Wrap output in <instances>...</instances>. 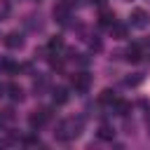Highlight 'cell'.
I'll return each mask as SVG.
<instances>
[{
	"instance_id": "cell-1",
	"label": "cell",
	"mask_w": 150,
	"mask_h": 150,
	"mask_svg": "<svg viewBox=\"0 0 150 150\" xmlns=\"http://www.w3.org/2000/svg\"><path fill=\"white\" fill-rule=\"evenodd\" d=\"M82 127H84V120L82 117H66V120H61L59 124H56V131H54V136L59 138V141H75L80 134H82Z\"/></svg>"
},
{
	"instance_id": "cell-2",
	"label": "cell",
	"mask_w": 150,
	"mask_h": 150,
	"mask_svg": "<svg viewBox=\"0 0 150 150\" xmlns=\"http://www.w3.org/2000/svg\"><path fill=\"white\" fill-rule=\"evenodd\" d=\"M49 120H52V110H49V108H38V110H33V112H30L28 124H30V129H33V131H38V129H40V127H45Z\"/></svg>"
},
{
	"instance_id": "cell-3",
	"label": "cell",
	"mask_w": 150,
	"mask_h": 150,
	"mask_svg": "<svg viewBox=\"0 0 150 150\" xmlns=\"http://www.w3.org/2000/svg\"><path fill=\"white\" fill-rule=\"evenodd\" d=\"M70 84H73V89H75L77 94H87L89 87H91V75H87V73H75V75L70 77Z\"/></svg>"
},
{
	"instance_id": "cell-4",
	"label": "cell",
	"mask_w": 150,
	"mask_h": 150,
	"mask_svg": "<svg viewBox=\"0 0 150 150\" xmlns=\"http://www.w3.org/2000/svg\"><path fill=\"white\" fill-rule=\"evenodd\" d=\"M52 14H54V19L59 23H68V19H70V5L68 2H56L54 9H52Z\"/></svg>"
},
{
	"instance_id": "cell-5",
	"label": "cell",
	"mask_w": 150,
	"mask_h": 150,
	"mask_svg": "<svg viewBox=\"0 0 150 150\" xmlns=\"http://www.w3.org/2000/svg\"><path fill=\"white\" fill-rule=\"evenodd\" d=\"M129 21H131V26H134V28H145V26H148V12H145V9H141V7H136V9L131 12Z\"/></svg>"
},
{
	"instance_id": "cell-6",
	"label": "cell",
	"mask_w": 150,
	"mask_h": 150,
	"mask_svg": "<svg viewBox=\"0 0 150 150\" xmlns=\"http://www.w3.org/2000/svg\"><path fill=\"white\" fill-rule=\"evenodd\" d=\"M5 45H7L9 49H21V47H23V35L16 33V30H12V33L5 35Z\"/></svg>"
},
{
	"instance_id": "cell-7",
	"label": "cell",
	"mask_w": 150,
	"mask_h": 150,
	"mask_svg": "<svg viewBox=\"0 0 150 150\" xmlns=\"http://www.w3.org/2000/svg\"><path fill=\"white\" fill-rule=\"evenodd\" d=\"M52 101H54V105H63L68 101V89L66 87H54L52 89Z\"/></svg>"
},
{
	"instance_id": "cell-8",
	"label": "cell",
	"mask_w": 150,
	"mask_h": 150,
	"mask_svg": "<svg viewBox=\"0 0 150 150\" xmlns=\"http://www.w3.org/2000/svg\"><path fill=\"white\" fill-rule=\"evenodd\" d=\"M7 96L14 101V103H21L23 101V89L19 84H7Z\"/></svg>"
},
{
	"instance_id": "cell-9",
	"label": "cell",
	"mask_w": 150,
	"mask_h": 150,
	"mask_svg": "<svg viewBox=\"0 0 150 150\" xmlns=\"http://www.w3.org/2000/svg\"><path fill=\"white\" fill-rule=\"evenodd\" d=\"M98 23L105 26V28H110V26L115 23V12H110V9H101V14H98Z\"/></svg>"
},
{
	"instance_id": "cell-10",
	"label": "cell",
	"mask_w": 150,
	"mask_h": 150,
	"mask_svg": "<svg viewBox=\"0 0 150 150\" xmlns=\"http://www.w3.org/2000/svg\"><path fill=\"white\" fill-rule=\"evenodd\" d=\"M96 136H98L101 141H112V138H115V129H112L110 124H101L98 131H96Z\"/></svg>"
},
{
	"instance_id": "cell-11",
	"label": "cell",
	"mask_w": 150,
	"mask_h": 150,
	"mask_svg": "<svg viewBox=\"0 0 150 150\" xmlns=\"http://www.w3.org/2000/svg\"><path fill=\"white\" fill-rule=\"evenodd\" d=\"M110 33H112L115 40H124V38H127V26L120 23V21H115V23L110 26Z\"/></svg>"
},
{
	"instance_id": "cell-12",
	"label": "cell",
	"mask_w": 150,
	"mask_h": 150,
	"mask_svg": "<svg viewBox=\"0 0 150 150\" xmlns=\"http://www.w3.org/2000/svg\"><path fill=\"white\" fill-rule=\"evenodd\" d=\"M115 98H117V96H115V91H112V89H103V91H101V96H98V103H103V105H112V103H115Z\"/></svg>"
},
{
	"instance_id": "cell-13",
	"label": "cell",
	"mask_w": 150,
	"mask_h": 150,
	"mask_svg": "<svg viewBox=\"0 0 150 150\" xmlns=\"http://www.w3.org/2000/svg\"><path fill=\"white\" fill-rule=\"evenodd\" d=\"M110 108H112L117 115H122V117H124V115H129V110H131V105H129L127 101H117V98H115V103H112Z\"/></svg>"
},
{
	"instance_id": "cell-14",
	"label": "cell",
	"mask_w": 150,
	"mask_h": 150,
	"mask_svg": "<svg viewBox=\"0 0 150 150\" xmlns=\"http://www.w3.org/2000/svg\"><path fill=\"white\" fill-rule=\"evenodd\" d=\"M127 61H131V63H138L141 61V47L138 45H131L127 49Z\"/></svg>"
},
{
	"instance_id": "cell-15",
	"label": "cell",
	"mask_w": 150,
	"mask_h": 150,
	"mask_svg": "<svg viewBox=\"0 0 150 150\" xmlns=\"http://www.w3.org/2000/svg\"><path fill=\"white\" fill-rule=\"evenodd\" d=\"M14 120V110L12 108H5V110H0V131L7 127V122H12Z\"/></svg>"
},
{
	"instance_id": "cell-16",
	"label": "cell",
	"mask_w": 150,
	"mask_h": 150,
	"mask_svg": "<svg viewBox=\"0 0 150 150\" xmlns=\"http://www.w3.org/2000/svg\"><path fill=\"white\" fill-rule=\"evenodd\" d=\"M47 49H49V52H59V49H63V38H61V35L52 38L49 45H47Z\"/></svg>"
},
{
	"instance_id": "cell-17",
	"label": "cell",
	"mask_w": 150,
	"mask_h": 150,
	"mask_svg": "<svg viewBox=\"0 0 150 150\" xmlns=\"http://www.w3.org/2000/svg\"><path fill=\"white\" fill-rule=\"evenodd\" d=\"M7 14H9V0H0V21L7 19Z\"/></svg>"
},
{
	"instance_id": "cell-18",
	"label": "cell",
	"mask_w": 150,
	"mask_h": 150,
	"mask_svg": "<svg viewBox=\"0 0 150 150\" xmlns=\"http://www.w3.org/2000/svg\"><path fill=\"white\" fill-rule=\"evenodd\" d=\"M21 143H23V145H40V138H38L35 134H30V136L21 138Z\"/></svg>"
},
{
	"instance_id": "cell-19",
	"label": "cell",
	"mask_w": 150,
	"mask_h": 150,
	"mask_svg": "<svg viewBox=\"0 0 150 150\" xmlns=\"http://www.w3.org/2000/svg\"><path fill=\"white\" fill-rule=\"evenodd\" d=\"M141 80H143V75H141V73H134V77H127V84L134 87V84H138Z\"/></svg>"
},
{
	"instance_id": "cell-20",
	"label": "cell",
	"mask_w": 150,
	"mask_h": 150,
	"mask_svg": "<svg viewBox=\"0 0 150 150\" xmlns=\"http://www.w3.org/2000/svg\"><path fill=\"white\" fill-rule=\"evenodd\" d=\"M49 66H52L54 70H61V68H63V61H61V59H49Z\"/></svg>"
},
{
	"instance_id": "cell-21",
	"label": "cell",
	"mask_w": 150,
	"mask_h": 150,
	"mask_svg": "<svg viewBox=\"0 0 150 150\" xmlns=\"http://www.w3.org/2000/svg\"><path fill=\"white\" fill-rule=\"evenodd\" d=\"M14 143V138H7V136H0V148H7V145H12Z\"/></svg>"
},
{
	"instance_id": "cell-22",
	"label": "cell",
	"mask_w": 150,
	"mask_h": 150,
	"mask_svg": "<svg viewBox=\"0 0 150 150\" xmlns=\"http://www.w3.org/2000/svg\"><path fill=\"white\" fill-rule=\"evenodd\" d=\"M94 38H96V35H94ZM89 45H91V49H96V52L101 49V40H98V38H96V40H89Z\"/></svg>"
},
{
	"instance_id": "cell-23",
	"label": "cell",
	"mask_w": 150,
	"mask_h": 150,
	"mask_svg": "<svg viewBox=\"0 0 150 150\" xmlns=\"http://www.w3.org/2000/svg\"><path fill=\"white\" fill-rule=\"evenodd\" d=\"M0 91H2V87H0Z\"/></svg>"
}]
</instances>
